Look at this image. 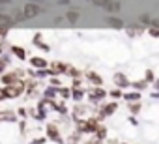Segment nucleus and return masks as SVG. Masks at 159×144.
Returning a JSON list of instances; mask_svg holds the SVG:
<instances>
[{
  "label": "nucleus",
  "mask_w": 159,
  "mask_h": 144,
  "mask_svg": "<svg viewBox=\"0 0 159 144\" xmlns=\"http://www.w3.org/2000/svg\"><path fill=\"white\" fill-rule=\"evenodd\" d=\"M47 135H49V138H54V140H58V142H62V138L58 137L60 133H58V129H56V127H52V125H49V127H47Z\"/></svg>",
  "instance_id": "1"
},
{
  "label": "nucleus",
  "mask_w": 159,
  "mask_h": 144,
  "mask_svg": "<svg viewBox=\"0 0 159 144\" xmlns=\"http://www.w3.org/2000/svg\"><path fill=\"white\" fill-rule=\"evenodd\" d=\"M32 64H34V65H39V67H43V65H45L43 58H32Z\"/></svg>",
  "instance_id": "2"
}]
</instances>
